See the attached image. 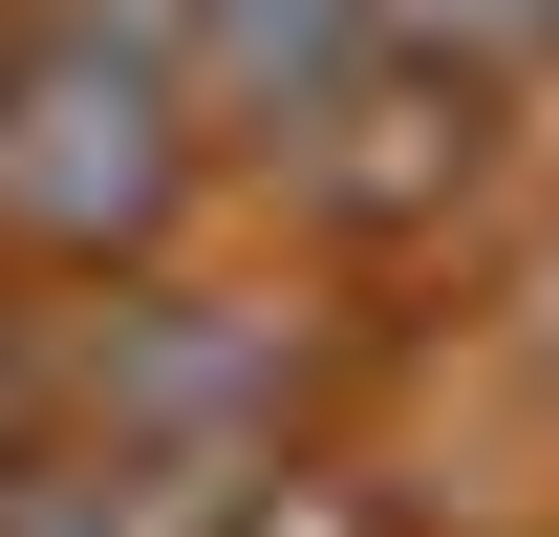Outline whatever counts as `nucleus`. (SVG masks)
<instances>
[{"mask_svg":"<svg viewBox=\"0 0 559 537\" xmlns=\"http://www.w3.org/2000/svg\"><path fill=\"white\" fill-rule=\"evenodd\" d=\"M345 22H366V0H215L237 86H323V65H345Z\"/></svg>","mask_w":559,"mask_h":537,"instance_id":"obj_1","label":"nucleus"},{"mask_svg":"<svg viewBox=\"0 0 559 537\" xmlns=\"http://www.w3.org/2000/svg\"><path fill=\"white\" fill-rule=\"evenodd\" d=\"M430 22H538V0H430Z\"/></svg>","mask_w":559,"mask_h":537,"instance_id":"obj_2","label":"nucleus"}]
</instances>
